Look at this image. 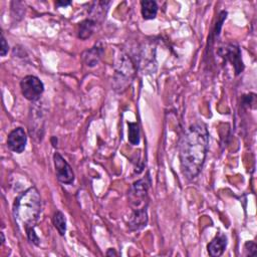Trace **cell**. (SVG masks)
<instances>
[{"mask_svg": "<svg viewBox=\"0 0 257 257\" xmlns=\"http://www.w3.org/2000/svg\"><path fill=\"white\" fill-rule=\"evenodd\" d=\"M209 149V132L205 123L194 122L185 132L180 143V168L183 176L193 180L203 169Z\"/></svg>", "mask_w": 257, "mask_h": 257, "instance_id": "cell-1", "label": "cell"}, {"mask_svg": "<svg viewBox=\"0 0 257 257\" xmlns=\"http://www.w3.org/2000/svg\"><path fill=\"white\" fill-rule=\"evenodd\" d=\"M42 209V201L36 187L32 186L20 193L14 200L12 213L15 223L24 231L35 227Z\"/></svg>", "mask_w": 257, "mask_h": 257, "instance_id": "cell-2", "label": "cell"}, {"mask_svg": "<svg viewBox=\"0 0 257 257\" xmlns=\"http://www.w3.org/2000/svg\"><path fill=\"white\" fill-rule=\"evenodd\" d=\"M136 74V66L124 53H121L116 60L113 74V88L117 92L124 91L132 83Z\"/></svg>", "mask_w": 257, "mask_h": 257, "instance_id": "cell-3", "label": "cell"}, {"mask_svg": "<svg viewBox=\"0 0 257 257\" xmlns=\"http://www.w3.org/2000/svg\"><path fill=\"white\" fill-rule=\"evenodd\" d=\"M150 185L151 178L149 173L147 174V177L133 183L128 192L130 204L133 207V210L148 206V190Z\"/></svg>", "mask_w": 257, "mask_h": 257, "instance_id": "cell-4", "label": "cell"}, {"mask_svg": "<svg viewBox=\"0 0 257 257\" xmlns=\"http://www.w3.org/2000/svg\"><path fill=\"white\" fill-rule=\"evenodd\" d=\"M20 89L22 95L29 101H36L44 91V84L35 75H26L20 80Z\"/></svg>", "mask_w": 257, "mask_h": 257, "instance_id": "cell-5", "label": "cell"}, {"mask_svg": "<svg viewBox=\"0 0 257 257\" xmlns=\"http://www.w3.org/2000/svg\"><path fill=\"white\" fill-rule=\"evenodd\" d=\"M218 53L225 60L229 61L235 70V74L239 75L244 70V63L241 57L240 47L236 43H228L220 47Z\"/></svg>", "mask_w": 257, "mask_h": 257, "instance_id": "cell-6", "label": "cell"}, {"mask_svg": "<svg viewBox=\"0 0 257 257\" xmlns=\"http://www.w3.org/2000/svg\"><path fill=\"white\" fill-rule=\"evenodd\" d=\"M53 164L56 179L62 184L71 185L74 182V173L72 168L67 163V161L57 152L53 154Z\"/></svg>", "mask_w": 257, "mask_h": 257, "instance_id": "cell-7", "label": "cell"}, {"mask_svg": "<svg viewBox=\"0 0 257 257\" xmlns=\"http://www.w3.org/2000/svg\"><path fill=\"white\" fill-rule=\"evenodd\" d=\"M27 144V136L23 127L18 126L13 128L7 137V148L16 154H21L25 151Z\"/></svg>", "mask_w": 257, "mask_h": 257, "instance_id": "cell-8", "label": "cell"}, {"mask_svg": "<svg viewBox=\"0 0 257 257\" xmlns=\"http://www.w3.org/2000/svg\"><path fill=\"white\" fill-rule=\"evenodd\" d=\"M103 55V46L100 42L95 43L91 48L86 49L81 54L83 63L88 67H94L98 64Z\"/></svg>", "mask_w": 257, "mask_h": 257, "instance_id": "cell-9", "label": "cell"}, {"mask_svg": "<svg viewBox=\"0 0 257 257\" xmlns=\"http://www.w3.org/2000/svg\"><path fill=\"white\" fill-rule=\"evenodd\" d=\"M148 206L139 209H134L128 220V228L131 231H139L148 225Z\"/></svg>", "mask_w": 257, "mask_h": 257, "instance_id": "cell-10", "label": "cell"}, {"mask_svg": "<svg viewBox=\"0 0 257 257\" xmlns=\"http://www.w3.org/2000/svg\"><path fill=\"white\" fill-rule=\"evenodd\" d=\"M227 246V237L225 234L219 232L207 245V251L212 257L221 256Z\"/></svg>", "mask_w": 257, "mask_h": 257, "instance_id": "cell-11", "label": "cell"}, {"mask_svg": "<svg viewBox=\"0 0 257 257\" xmlns=\"http://www.w3.org/2000/svg\"><path fill=\"white\" fill-rule=\"evenodd\" d=\"M110 5L109 1H97L93 2L90 9H89V17L90 19L94 20L96 23H101L105 18L106 12Z\"/></svg>", "mask_w": 257, "mask_h": 257, "instance_id": "cell-12", "label": "cell"}, {"mask_svg": "<svg viewBox=\"0 0 257 257\" xmlns=\"http://www.w3.org/2000/svg\"><path fill=\"white\" fill-rule=\"evenodd\" d=\"M96 25H97V23L90 18H86V19L82 20L78 24L77 37L81 40H86L93 34Z\"/></svg>", "mask_w": 257, "mask_h": 257, "instance_id": "cell-13", "label": "cell"}, {"mask_svg": "<svg viewBox=\"0 0 257 257\" xmlns=\"http://www.w3.org/2000/svg\"><path fill=\"white\" fill-rule=\"evenodd\" d=\"M158 4L154 0H143L141 2V13L145 20L155 19L158 14Z\"/></svg>", "mask_w": 257, "mask_h": 257, "instance_id": "cell-14", "label": "cell"}, {"mask_svg": "<svg viewBox=\"0 0 257 257\" xmlns=\"http://www.w3.org/2000/svg\"><path fill=\"white\" fill-rule=\"evenodd\" d=\"M127 141L132 146H138L141 142V130L138 122H127Z\"/></svg>", "mask_w": 257, "mask_h": 257, "instance_id": "cell-15", "label": "cell"}, {"mask_svg": "<svg viewBox=\"0 0 257 257\" xmlns=\"http://www.w3.org/2000/svg\"><path fill=\"white\" fill-rule=\"evenodd\" d=\"M52 224L54 228L57 230V232L59 233V235L64 236L66 232V219L64 214L61 211L57 210L54 212L52 216Z\"/></svg>", "mask_w": 257, "mask_h": 257, "instance_id": "cell-16", "label": "cell"}, {"mask_svg": "<svg viewBox=\"0 0 257 257\" xmlns=\"http://www.w3.org/2000/svg\"><path fill=\"white\" fill-rule=\"evenodd\" d=\"M25 233H26V236H27L28 240H29L32 244H34V245H36V246L39 245L40 239H39V237L37 236V234H36V232H35V230H34V227H29V228L25 229Z\"/></svg>", "mask_w": 257, "mask_h": 257, "instance_id": "cell-17", "label": "cell"}, {"mask_svg": "<svg viewBox=\"0 0 257 257\" xmlns=\"http://www.w3.org/2000/svg\"><path fill=\"white\" fill-rule=\"evenodd\" d=\"M245 255L247 256H255L257 254V245L254 241H247L244 245Z\"/></svg>", "mask_w": 257, "mask_h": 257, "instance_id": "cell-18", "label": "cell"}, {"mask_svg": "<svg viewBox=\"0 0 257 257\" xmlns=\"http://www.w3.org/2000/svg\"><path fill=\"white\" fill-rule=\"evenodd\" d=\"M8 51H9L8 42L6 41V38L4 37V35L2 34V36H1V56H2V57L6 56V54L8 53Z\"/></svg>", "mask_w": 257, "mask_h": 257, "instance_id": "cell-19", "label": "cell"}, {"mask_svg": "<svg viewBox=\"0 0 257 257\" xmlns=\"http://www.w3.org/2000/svg\"><path fill=\"white\" fill-rule=\"evenodd\" d=\"M71 4V1H56L55 5L57 7H66Z\"/></svg>", "mask_w": 257, "mask_h": 257, "instance_id": "cell-20", "label": "cell"}, {"mask_svg": "<svg viewBox=\"0 0 257 257\" xmlns=\"http://www.w3.org/2000/svg\"><path fill=\"white\" fill-rule=\"evenodd\" d=\"M106 256H116L117 255V253L115 252V250L113 249V248H109V249H107V251H106Z\"/></svg>", "mask_w": 257, "mask_h": 257, "instance_id": "cell-21", "label": "cell"}, {"mask_svg": "<svg viewBox=\"0 0 257 257\" xmlns=\"http://www.w3.org/2000/svg\"><path fill=\"white\" fill-rule=\"evenodd\" d=\"M50 141H51V144H52V146L55 148V147H57V143H58V140H57V138L56 137H51V139H50Z\"/></svg>", "mask_w": 257, "mask_h": 257, "instance_id": "cell-22", "label": "cell"}, {"mask_svg": "<svg viewBox=\"0 0 257 257\" xmlns=\"http://www.w3.org/2000/svg\"><path fill=\"white\" fill-rule=\"evenodd\" d=\"M1 238H2V244L5 242V237H4V233L1 232Z\"/></svg>", "mask_w": 257, "mask_h": 257, "instance_id": "cell-23", "label": "cell"}]
</instances>
